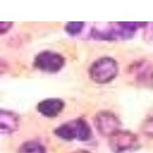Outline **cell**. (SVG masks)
I'll use <instances>...</instances> for the list:
<instances>
[{"instance_id":"1","label":"cell","mask_w":153,"mask_h":153,"mask_svg":"<svg viewBox=\"0 0 153 153\" xmlns=\"http://www.w3.org/2000/svg\"><path fill=\"white\" fill-rule=\"evenodd\" d=\"M146 23L143 22H117L108 23L103 27L93 29V35L103 40H116L118 38L126 39L134 35L136 30Z\"/></svg>"},{"instance_id":"2","label":"cell","mask_w":153,"mask_h":153,"mask_svg":"<svg viewBox=\"0 0 153 153\" xmlns=\"http://www.w3.org/2000/svg\"><path fill=\"white\" fill-rule=\"evenodd\" d=\"M54 133L65 140L78 139L87 141L91 136V129L85 120L76 119L58 126L54 130Z\"/></svg>"},{"instance_id":"3","label":"cell","mask_w":153,"mask_h":153,"mask_svg":"<svg viewBox=\"0 0 153 153\" xmlns=\"http://www.w3.org/2000/svg\"><path fill=\"white\" fill-rule=\"evenodd\" d=\"M89 73L94 81L106 84L117 76L118 73L117 62L112 57H101L93 63Z\"/></svg>"},{"instance_id":"4","label":"cell","mask_w":153,"mask_h":153,"mask_svg":"<svg viewBox=\"0 0 153 153\" xmlns=\"http://www.w3.org/2000/svg\"><path fill=\"white\" fill-rule=\"evenodd\" d=\"M110 146L115 153H129L139 147L137 136L129 131H117L110 136Z\"/></svg>"},{"instance_id":"5","label":"cell","mask_w":153,"mask_h":153,"mask_svg":"<svg viewBox=\"0 0 153 153\" xmlns=\"http://www.w3.org/2000/svg\"><path fill=\"white\" fill-rule=\"evenodd\" d=\"M34 65L44 71L57 72L65 65V58L56 52L45 51L36 56Z\"/></svg>"},{"instance_id":"6","label":"cell","mask_w":153,"mask_h":153,"mask_svg":"<svg viewBox=\"0 0 153 153\" xmlns=\"http://www.w3.org/2000/svg\"><path fill=\"white\" fill-rule=\"evenodd\" d=\"M95 126L101 134L111 136L120 130V122L113 113L103 111L97 113L96 116Z\"/></svg>"},{"instance_id":"7","label":"cell","mask_w":153,"mask_h":153,"mask_svg":"<svg viewBox=\"0 0 153 153\" xmlns=\"http://www.w3.org/2000/svg\"><path fill=\"white\" fill-rule=\"evenodd\" d=\"M65 106L63 100L57 98H51L41 101L38 104V110L48 117H54L59 114Z\"/></svg>"},{"instance_id":"8","label":"cell","mask_w":153,"mask_h":153,"mask_svg":"<svg viewBox=\"0 0 153 153\" xmlns=\"http://www.w3.org/2000/svg\"><path fill=\"white\" fill-rule=\"evenodd\" d=\"M19 119L16 114L7 110H1L0 127L2 133H11L17 129Z\"/></svg>"},{"instance_id":"9","label":"cell","mask_w":153,"mask_h":153,"mask_svg":"<svg viewBox=\"0 0 153 153\" xmlns=\"http://www.w3.org/2000/svg\"><path fill=\"white\" fill-rule=\"evenodd\" d=\"M19 153H45L44 146L34 141L27 142L20 147Z\"/></svg>"},{"instance_id":"10","label":"cell","mask_w":153,"mask_h":153,"mask_svg":"<svg viewBox=\"0 0 153 153\" xmlns=\"http://www.w3.org/2000/svg\"><path fill=\"white\" fill-rule=\"evenodd\" d=\"M84 23L81 22H71L66 25L65 30L70 35H74L81 31V30L84 28Z\"/></svg>"},{"instance_id":"11","label":"cell","mask_w":153,"mask_h":153,"mask_svg":"<svg viewBox=\"0 0 153 153\" xmlns=\"http://www.w3.org/2000/svg\"><path fill=\"white\" fill-rule=\"evenodd\" d=\"M145 127H146L145 132L148 134H153V117H152L151 119L148 120V121L146 122Z\"/></svg>"},{"instance_id":"12","label":"cell","mask_w":153,"mask_h":153,"mask_svg":"<svg viewBox=\"0 0 153 153\" xmlns=\"http://www.w3.org/2000/svg\"><path fill=\"white\" fill-rule=\"evenodd\" d=\"M12 23L11 22H2L1 23V28H0V29H1V33L3 34L4 32H5V28H6V29H9V28H10V27L12 26Z\"/></svg>"},{"instance_id":"13","label":"cell","mask_w":153,"mask_h":153,"mask_svg":"<svg viewBox=\"0 0 153 153\" xmlns=\"http://www.w3.org/2000/svg\"><path fill=\"white\" fill-rule=\"evenodd\" d=\"M71 153H91L90 152L86 151V150H76V151L73 152Z\"/></svg>"}]
</instances>
